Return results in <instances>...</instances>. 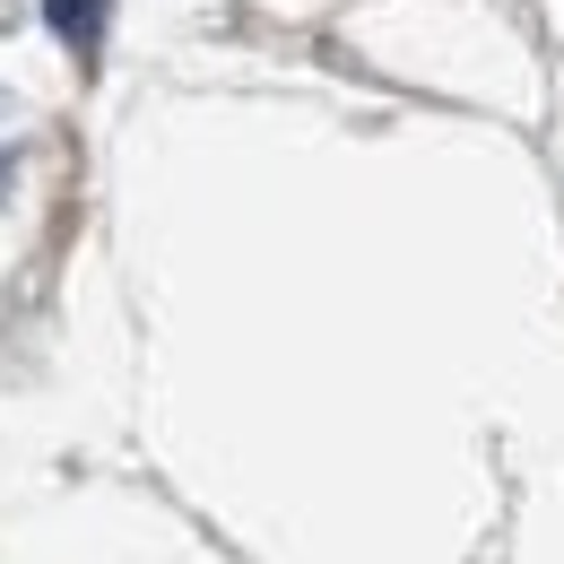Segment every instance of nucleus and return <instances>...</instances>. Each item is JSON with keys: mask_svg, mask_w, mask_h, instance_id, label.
Here are the masks:
<instances>
[{"mask_svg": "<svg viewBox=\"0 0 564 564\" xmlns=\"http://www.w3.org/2000/svg\"><path fill=\"white\" fill-rule=\"evenodd\" d=\"M105 18H113V0H44V26L62 35V53H70L78 70L105 62Z\"/></svg>", "mask_w": 564, "mask_h": 564, "instance_id": "obj_1", "label": "nucleus"}]
</instances>
